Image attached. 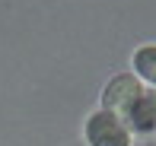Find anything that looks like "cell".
I'll list each match as a JSON object with an SVG mask.
<instances>
[{
  "label": "cell",
  "mask_w": 156,
  "mask_h": 146,
  "mask_svg": "<svg viewBox=\"0 0 156 146\" xmlns=\"http://www.w3.org/2000/svg\"><path fill=\"white\" fill-rule=\"evenodd\" d=\"M86 143L89 146H131L134 143V130L131 124L124 121L121 114L115 111H105L99 108L86 117Z\"/></svg>",
  "instance_id": "1"
},
{
  "label": "cell",
  "mask_w": 156,
  "mask_h": 146,
  "mask_svg": "<svg viewBox=\"0 0 156 146\" xmlns=\"http://www.w3.org/2000/svg\"><path fill=\"white\" fill-rule=\"evenodd\" d=\"M144 92H147L144 83H140L134 73H118L115 80L105 86L102 108H105V111H115V114H121L124 121H127V114L137 108V102L144 99Z\"/></svg>",
  "instance_id": "2"
},
{
  "label": "cell",
  "mask_w": 156,
  "mask_h": 146,
  "mask_svg": "<svg viewBox=\"0 0 156 146\" xmlns=\"http://www.w3.org/2000/svg\"><path fill=\"white\" fill-rule=\"evenodd\" d=\"M127 124L134 134H156V92H144L137 108L127 114Z\"/></svg>",
  "instance_id": "3"
},
{
  "label": "cell",
  "mask_w": 156,
  "mask_h": 146,
  "mask_svg": "<svg viewBox=\"0 0 156 146\" xmlns=\"http://www.w3.org/2000/svg\"><path fill=\"white\" fill-rule=\"evenodd\" d=\"M134 76L156 86V45H144L134 54Z\"/></svg>",
  "instance_id": "4"
}]
</instances>
